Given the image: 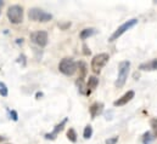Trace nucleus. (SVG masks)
<instances>
[{"mask_svg":"<svg viewBox=\"0 0 157 144\" xmlns=\"http://www.w3.org/2000/svg\"><path fill=\"white\" fill-rule=\"evenodd\" d=\"M138 24V20L136 18H132V20H129V21H127V22H124L122 26H119L117 29L113 32V34L110 36V39H109V41L110 42H112V41H115V40H117L119 36H122L127 31H129L130 28H133V27H135Z\"/></svg>","mask_w":157,"mask_h":144,"instance_id":"nucleus-6","label":"nucleus"},{"mask_svg":"<svg viewBox=\"0 0 157 144\" xmlns=\"http://www.w3.org/2000/svg\"><path fill=\"white\" fill-rule=\"evenodd\" d=\"M10 117H11L13 121H17V120H18L17 111H16V110H10Z\"/></svg>","mask_w":157,"mask_h":144,"instance_id":"nucleus-21","label":"nucleus"},{"mask_svg":"<svg viewBox=\"0 0 157 144\" xmlns=\"http://www.w3.org/2000/svg\"><path fill=\"white\" fill-rule=\"evenodd\" d=\"M5 5V2L2 1V0H0V12H1V9H2V6Z\"/></svg>","mask_w":157,"mask_h":144,"instance_id":"nucleus-26","label":"nucleus"},{"mask_svg":"<svg viewBox=\"0 0 157 144\" xmlns=\"http://www.w3.org/2000/svg\"><path fill=\"white\" fill-rule=\"evenodd\" d=\"M77 68H78V63H76L73 58H70V57L61 59V62L59 63V70L67 76L73 75L77 72Z\"/></svg>","mask_w":157,"mask_h":144,"instance_id":"nucleus-4","label":"nucleus"},{"mask_svg":"<svg viewBox=\"0 0 157 144\" xmlns=\"http://www.w3.org/2000/svg\"><path fill=\"white\" fill-rule=\"evenodd\" d=\"M98 33V31L95 29V28H85V29H83L82 32H80V39L82 40H85V39H88L89 36H93L95 35Z\"/></svg>","mask_w":157,"mask_h":144,"instance_id":"nucleus-13","label":"nucleus"},{"mask_svg":"<svg viewBox=\"0 0 157 144\" xmlns=\"http://www.w3.org/2000/svg\"><path fill=\"white\" fill-rule=\"evenodd\" d=\"M5 139H6V138H5V137H2V136H0V142H4V141H5Z\"/></svg>","mask_w":157,"mask_h":144,"instance_id":"nucleus-28","label":"nucleus"},{"mask_svg":"<svg viewBox=\"0 0 157 144\" xmlns=\"http://www.w3.org/2000/svg\"><path fill=\"white\" fill-rule=\"evenodd\" d=\"M91 136H93V127L90 125H86L84 128V132H83V137L85 139H89V138H91Z\"/></svg>","mask_w":157,"mask_h":144,"instance_id":"nucleus-18","label":"nucleus"},{"mask_svg":"<svg viewBox=\"0 0 157 144\" xmlns=\"http://www.w3.org/2000/svg\"><path fill=\"white\" fill-rule=\"evenodd\" d=\"M135 96V92L134 91H128L127 93H124L121 98H118L117 101L113 102V106L115 107H122V106H125L128 102H130Z\"/></svg>","mask_w":157,"mask_h":144,"instance_id":"nucleus-9","label":"nucleus"},{"mask_svg":"<svg viewBox=\"0 0 157 144\" xmlns=\"http://www.w3.org/2000/svg\"><path fill=\"white\" fill-rule=\"evenodd\" d=\"M99 85V79L96 76H89L88 82H86V87L89 90V92L91 93V91H94Z\"/></svg>","mask_w":157,"mask_h":144,"instance_id":"nucleus-12","label":"nucleus"},{"mask_svg":"<svg viewBox=\"0 0 157 144\" xmlns=\"http://www.w3.org/2000/svg\"><path fill=\"white\" fill-rule=\"evenodd\" d=\"M150 126H151V130H152V135H154V137L157 138V117L150 120Z\"/></svg>","mask_w":157,"mask_h":144,"instance_id":"nucleus-19","label":"nucleus"},{"mask_svg":"<svg viewBox=\"0 0 157 144\" xmlns=\"http://www.w3.org/2000/svg\"><path fill=\"white\" fill-rule=\"evenodd\" d=\"M110 59V56L109 53H99L96 56H94V58L91 59V70L95 73V74H100L101 69L106 66V63L109 62Z\"/></svg>","mask_w":157,"mask_h":144,"instance_id":"nucleus-5","label":"nucleus"},{"mask_svg":"<svg viewBox=\"0 0 157 144\" xmlns=\"http://www.w3.org/2000/svg\"><path fill=\"white\" fill-rule=\"evenodd\" d=\"M31 40L33 44L38 45L39 47H45L48 44V33L45 31H38L33 32L31 34Z\"/></svg>","mask_w":157,"mask_h":144,"instance_id":"nucleus-7","label":"nucleus"},{"mask_svg":"<svg viewBox=\"0 0 157 144\" xmlns=\"http://www.w3.org/2000/svg\"><path fill=\"white\" fill-rule=\"evenodd\" d=\"M83 50H84V51H83V52H84V55H86V56H88V55H90V53H91V52H90V50H89V49H88V46H86V45H85V44H84V45H83Z\"/></svg>","mask_w":157,"mask_h":144,"instance_id":"nucleus-24","label":"nucleus"},{"mask_svg":"<svg viewBox=\"0 0 157 144\" xmlns=\"http://www.w3.org/2000/svg\"><path fill=\"white\" fill-rule=\"evenodd\" d=\"M67 138L72 143H76L77 142V132L75 131V128H68V131H67Z\"/></svg>","mask_w":157,"mask_h":144,"instance_id":"nucleus-16","label":"nucleus"},{"mask_svg":"<svg viewBox=\"0 0 157 144\" xmlns=\"http://www.w3.org/2000/svg\"><path fill=\"white\" fill-rule=\"evenodd\" d=\"M117 142H118V137L116 136V137H112V138L106 139V142H105V143L106 144H117Z\"/></svg>","mask_w":157,"mask_h":144,"instance_id":"nucleus-22","label":"nucleus"},{"mask_svg":"<svg viewBox=\"0 0 157 144\" xmlns=\"http://www.w3.org/2000/svg\"><path fill=\"white\" fill-rule=\"evenodd\" d=\"M39 97H43V93H41V92H38V93H37V99H40Z\"/></svg>","mask_w":157,"mask_h":144,"instance_id":"nucleus-27","label":"nucleus"},{"mask_svg":"<svg viewBox=\"0 0 157 144\" xmlns=\"http://www.w3.org/2000/svg\"><path fill=\"white\" fill-rule=\"evenodd\" d=\"M155 139L152 132H145L143 136V143L144 144H151V142Z\"/></svg>","mask_w":157,"mask_h":144,"instance_id":"nucleus-17","label":"nucleus"},{"mask_svg":"<svg viewBox=\"0 0 157 144\" xmlns=\"http://www.w3.org/2000/svg\"><path fill=\"white\" fill-rule=\"evenodd\" d=\"M6 16L12 24H18L23 21V7L20 5H12L7 9Z\"/></svg>","mask_w":157,"mask_h":144,"instance_id":"nucleus-3","label":"nucleus"},{"mask_svg":"<svg viewBox=\"0 0 157 144\" xmlns=\"http://www.w3.org/2000/svg\"><path fill=\"white\" fill-rule=\"evenodd\" d=\"M0 95H1L2 97H6V96L9 95V90H7L6 85H5L4 82H1V81H0Z\"/></svg>","mask_w":157,"mask_h":144,"instance_id":"nucleus-20","label":"nucleus"},{"mask_svg":"<svg viewBox=\"0 0 157 144\" xmlns=\"http://www.w3.org/2000/svg\"><path fill=\"white\" fill-rule=\"evenodd\" d=\"M17 62H18V63L22 62V67H26V56H25V55H21V56L18 57Z\"/></svg>","mask_w":157,"mask_h":144,"instance_id":"nucleus-23","label":"nucleus"},{"mask_svg":"<svg viewBox=\"0 0 157 144\" xmlns=\"http://www.w3.org/2000/svg\"><path fill=\"white\" fill-rule=\"evenodd\" d=\"M139 70H141V72H154V70H157V58L151 59L149 62H145V63H141L139 66Z\"/></svg>","mask_w":157,"mask_h":144,"instance_id":"nucleus-10","label":"nucleus"},{"mask_svg":"<svg viewBox=\"0 0 157 144\" xmlns=\"http://www.w3.org/2000/svg\"><path fill=\"white\" fill-rule=\"evenodd\" d=\"M67 121H68V119L67 117H65L60 124H57L56 126H55V128L52 130V132H50V133H46L44 137H45V139H49V141H54V139H56V137H57V135L65 128V126H66V124H67Z\"/></svg>","mask_w":157,"mask_h":144,"instance_id":"nucleus-8","label":"nucleus"},{"mask_svg":"<svg viewBox=\"0 0 157 144\" xmlns=\"http://www.w3.org/2000/svg\"><path fill=\"white\" fill-rule=\"evenodd\" d=\"M28 17L31 21H34V22H41V23H45V22H49L52 20V15L38 9V7H33L29 10L28 12Z\"/></svg>","mask_w":157,"mask_h":144,"instance_id":"nucleus-2","label":"nucleus"},{"mask_svg":"<svg viewBox=\"0 0 157 144\" xmlns=\"http://www.w3.org/2000/svg\"><path fill=\"white\" fill-rule=\"evenodd\" d=\"M104 110V103H99V102H95L94 104L90 106L89 108V113H90V116L91 119H95L99 114H101Z\"/></svg>","mask_w":157,"mask_h":144,"instance_id":"nucleus-11","label":"nucleus"},{"mask_svg":"<svg viewBox=\"0 0 157 144\" xmlns=\"http://www.w3.org/2000/svg\"><path fill=\"white\" fill-rule=\"evenodd\" d=\"M78 68H79V80H84L85 75H86V64L84 62H79L78 63Z\"/></svg>","mask_w":157,"mask_h":144,"instance_id":"nucleus-15","label":"nucleus"},{"mask_svg":"<svg viewBox=\"0 0 157 144\" xmlns=\"http://www.w3.org/2000/svg\"><path fill=\"white\" fill-rule=\"evenodd\" d=\"M77 86H78V91L79 93H82V95H84V96H89L90 95V92H89V90H88V87H86V85L84 84V80H77Z\"/></svg>","mask_w":157,"mask_h":144,"instance_id":"nucleus-14","label":"nucleus"},{"mask_svg":"<svg viewBox=\"0 0 157 144\" xmlns=\"http://www.w3.org/2000/svg\"><path fill=\"white\" fill-rule=\"evenodd\" d=\"M129 69H130V62L129 61H122L118 64V76L117 80L115 82V86L117 88H122L128 79V74H129Z\"/></svg>","mask_w":157,"mask_h":144,"instance_id":"nucleus-1","label":"nucleus"},{"mask_svg":"<svg viewBox=\"0 0 157 144\" xmlns=\"http://www.w3.org/2000/svg\"><path fill=\"white\" fill-rule=\"evenodd\" d=\"M71 26V23H66V24H59V27L60 28H62V29H66V28H68Z\"/></svg>","mask_w":157,"mask_h":144,"instance_id":"nucleus-25","label":"nucleus"}]
</instances>
